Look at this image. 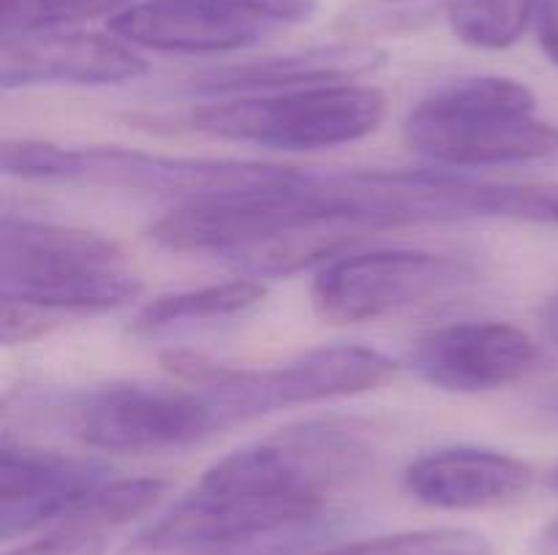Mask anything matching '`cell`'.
Returning <instances> with one entry per match:
<instances>
[{"label":"cell","mask_w":558,"mask_h":555,"mask_svg":"<svg viewBox=\"0 0 558 555\" xmlns=\"http://www.w3.org/2000/svg\"><path fill=\"white\" fill-rule=\"evenodd\" d=\"M267 288L256 278H234L227 283L191 288V292L163 294L147 303L134 321L136 332H161L167 326L183 324V321L221 319V316L243 313L265 299Z\"/></svg>","instance_id":"obj_15"},{"label":"cell","mask_w":558,"mask_h":555,"mask_svg":"<svg viewBox=\"0 0 558 555\" xmlns=\"http://www.w3.org/2000/svg\"><path fill=\"white\" fill-rule=\"evenodd\" d=\"M477 278V267L461 256L374 250L322 267L311 283V303L330 324H360L463 292Z\"/></svg>","instance_id":"obj_6"},{"label":"cell","mask_w":558,"mask_h":555,"mask_svg":"<svg viewBox=\"0 0 558 555\" xmlns=\"http://www.w3.org/2000/svg\"><path fill=\"white\" fill-rule=\"evenodd\" d=\"M537 0H450L447 22L474 49H507L526 33Z\"/></svg>","instance_id":"obj_17"},{"label":"cell","mask_w":558,"mask_h":555,"mask_svg":"<svg viewBox=\"0 0 558 555\" xmlns=\"http://www.w3.org/2000/svg\"><path fill=\"white\" fill-rule=\"evenodd\" d=\"M112 239L87 229L3 218L0 297L3 343L36 341L69 316L118 310L142 294Z\"/></svg>","instance_id":"obj_1"},{"label":"cell","mask_w":558,"mask_h":555,"mask_svg":"<svg viewBox=\"0 0 558 555\" xmlns=\"http://www.w3.org/2000/svg\"><path fill=\"white\" fill-rule=\"evenodd\" d=\"M283 169L248 161L153 156L123 147H63L36 139H11L3 145V172L11 177L189 196L267 183L281 177Z\"/></svg>","instance_id":"obj_5"},{"label":"cell","mask_w":558,"mask_h":555,"mask_svg":"<svg viewBox=\"0 0 558 555\" xmlns=\"http://www.w3.org/2000/svg\"><path fill=\"white\" fill-rule=\"evenodd\" d=\"M167 482L161 479H107L74 501L47 531L52 528H82L104 533L107 528L123 526L145 515L163 495Z\"/></svg>","instance_id":"obj_16"},{"label":"cell","mask_w":558,"mask_h":555,"mask_svg":"<svg viewBox=\"0 0 558 555\" xmlns=\"http://www.w3.org/2000/svg\"><path fill=\"white\" fill-rule=\"evenodd\" d=\"M180 3L205 5V9L229 11V14L254 16L267 25L308 20L314 14V0H180Z\"/></svg>","instance_id":"obj_21"},{"label":"cell","mask_w":558,"mask_h":555,"mask_svg":"<svg viewBox=\"0 0 558 555\" xmlns=\"http://www.w3.org/2000/svg\"><path fill=\"white\" fill-rule=\"evenodd\" d=\"M532 337L507 321H458L420 337L407 365L425 384L445 392L505 390L537 368Z\"/></svg>","instance_id":"obj_9"},{"label":"cell","mask_w":558,"mask_h":555,"mask_svg":"<svg viewBox=\"0 0 558 555\" xmlns=\"http://www.w3.org/2000/svg\"><path fill=\"white\" fill-rule=\"evenodd\" d=\"M534 218H537V221L558 223V185H554V188H537Z\"/></svg>","instance_id":"obj_24"},{"label":"cell","mask_w":558,"mask_h":555,"mask_svg":"<svg viewBox=\"0 0 558 555\" xmlns=\"http://www.w3.org/2000/svg\"><path fill=\"white\" fill-rule=\"evenodd\" d=\"M537 98L507 76H466L409 112L403 136L441 166L483 169L558 161V128L534 114Z\"/></svg>","instance_id":"obj_2"},{"label":"cell","mask_w":558,"mask_h":555,"mask_svg":"<svg viewBox=\"0 0 558 555\" xmlns=\"http://www.w3.org/2000/svg\"><path fill=\"white\" fill-rule=\"evenodd\" d=\"M322 495L256 493L196 484L140 536L145 553H229L311 526Z\"/></svg>","instance_id":"obj_8"},{"label":"cell","mask_w":558,"mask_h":555,"mask_svg":"<svg viewBox=\"0 0 558 555\" xmlns=\"http://www.w3.org/2000/svg\"><path fill=\"white\" fill-rule=\"evenodd\" d=\"M107 539L98 531H82V528H52L36 542L5 555H104Z\"/></svg>","instance_id":"obj_22"},{"label":"cell","mask_w":558,"mask_h":555,"mask_svg":"<svg viewBox=\"0 0 558 555\" xmlns=\"http://www.w3.org/2000/svg\"><path fill=\"white\" fill-rule=\"evenodd\" d=\"M534 553L537 555H558V517L543 526V531L534 539Z\"/></svg>","instance_id":"obj_25"},{"label":"cell","mask_w":558,"mask_h":555,"mask_svg":"<svg viewBox=\"0 0 558 555\" xmlns=\"http://www.w3.org/2000/svg\"><path fill=\"white\" fill-rule=\"evenodd\" d=\"M534 484V468L521 457L480 446H445L420 455L403 471V488L434 509L469 511L523 498Z\"/></svg>","instance_id":"obj_11"},{"label":"cell","mask_w":558,"mask_h":555,"mask_svg":"<svg viewBox=\"0 0 558 555\" xmlns=\"http://www.w3.org/2000/svg\"><path fill=\"white\" fill-rule=\"evenodd\" d=\"M385 109V92L349 79L223 98L191 109L180 123L216 139L272 150H327L374 134Z\"/></svg>","instance_id":"obj_3"},{"label":"cell","mask_w":558,"mask_h":555,"mask_svg":"<svg viewBox=\"0 0 558 555\" xmlns=\"http://www.w3.org/2000/svg\"><path fill=\"white\" fill-rule=\"evenodd\" d=\"M450 0H357L338 16V30L347 36H401L430 25L447 14Z\"/></svg>","instance_id":"obj_20"},{"label":"cell","mask_w":558,"mask_h":555,"mask_svg":"<svg viewBox=\"0 0 558 555\" xmlns=\"http://www.w3.org/2000/svg\"><path fill=\"white\" fill-rule=\"evenodd\" d=\"M69 428L96 449L156 455L191 449L223 424L199 384H107L71 400Z\"/></svg>","instance_id":"obj_7"},{"label":"cell","mask_w":558,"mask_h":555,"mask_svg":"<svg viewBox=\"0 0 558 555\" xmlns=\"http://www.w3.org/2000/svg\"><path fill=\"white\" fill-rule=\"evenodd\" d=\"M319 555H490V542L469 528H425L363 539Z\"/></svg>","instance_id":"obj_18"},{"label":"cell","mask_w":558,"mask_h":555,"mask_svg":"<svg viewBox=\"0 0 558 555\" xmlns=\"http://www.w3.org/2000/svg\"><path fill=\"white\" fill-rule=\"evenodd\" d=\"M147 71L142 54L123 38L101 33L47 30L3 36L0 85L5 90L38 85H120Z\"/></svg>","instance_id":"obj_10"},{"label":"cell","mask_w":558,"mask_h":555,"mask_svg":"<svg viewBox=\"0 0 558 555\" xmlns=\"http://www.w3.org/2000/svg\"><path fill=\"white\" fill-rule=\"evenodd\" d=\"M172 368L202 386L223 428L332 397L376 390L396 375V362L368 346H319L267 370H221L196 359L172 357Z\"/></svg>","instance_id":"obj_4"},{"label":"cell","mask_w":558,"mask_h":555,"mask_svg":"<svg viewBox=\"0 0 558 555\" xmlns=\"http://www.w3.org/2000/svg\"><path fill=\"white\" fill-rule=\"evenodd\" d=\"M118 38L131 47L178 54H221L251 47L267 33V22L229 14L180 0H150L129 5L109 20Z\"/></svg>","instance_id":"obj_13"},{"label":"cell","mask_w":558,"mask_h":555,"mask_svg":"<svg viewBox=\"0 0 558 555\" xmlns=\"http://www.w3.org/2000/svg\"><path fill=\"white\" fill-rule=\"evenodd\" d=\"M543 324L548 335L558 343V297H550L543 308Z\"/></svg>","instance_id":"obj_26"},{"label":"cell","mask_w":558,"mask_h":555,"mask_svg":"<svg viewBox=\"0 0 558 555\" xmlns=\"http://www.w3.org/2000/svg\"><path fill=\"white\" fill-rule=\"evenodd\" d=\"M123 11V0H0L3 36L60 30Z\"/></svg>","instance_id":"obj_19"},{"label":"cell","mask_w":558,"mask_h":555,"mask_svg":"<svg viewBox=\"0 0 558 555\" xmlns=\"http://www.w3.org/2000/svg\"><path fill=\"white\" fill-rule=\"evenodd\" d=\"M107 468L54 452L3 446L0 455V536L47 531L80 495L107 482Z\"/></svg>","instance_id":"obj_12"},{"label":"cell","mask_w":558,"mask_h":555,"mask_svg":"<svg viewBox=\"0 0 558 555\" xmlns=\"http://www.w3.org/2000/svg\"><path fill=\"white\" fill-rule=\"evenodd\" d=\"M550 488H554L556 493H558V468L554 471V477H550Z\"/></svg>","instance_id":"obj_27"},{"label":"cell","mask_w":558,"mask_h":555,"mask_svg":"<svg viewBox=\"0 0 558 555\" xmlns=\"http://www.w3.org/2000/svg\"><path fill=\"white\" fill-rule=\"evenodd\" d=\"M534 22H537L539 47L558 65V0H537Z\"/></svg>","instance_id":"obj_23"},{"label":"cell","mask_w":558,"mask_h":555,"mask_svg":"<svg viewBox=\"0 0 558 555\" xmlns=\"http://www.w3.org/2000/svg\"><path fill=\"white\" fill-rule=\"evenodd\" d=\"M385 54L363 44H336V47H311L300 52L276 54V58L248 60V63L223 65L205 71L191 79V90L199 96L232 98L256 96V92L292 90L325 82H349L368 74L381 63Z\"/></svg>","instance_id":"obj_14"}]
</instances>
